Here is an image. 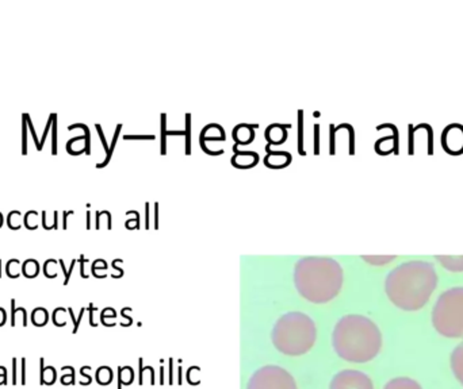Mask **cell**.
<instances>
[{
    "label": "cell",
    "mask_w": 463,
    "mask_h": 389,
    "mask_svg": "<svg viewBox=\"0 0 463 389\" xmlns=\"http://www.w3.org/2000/svg\"><path fill=\"white\" fill-rule=\"evenodd\" d=\"M21 384H26V358L21 359Z\"/></svg>",
    "instance_id": "cell-22"
},
{
    "label": "cell",
    "mask_w": 463,
    "mask_h": 389,
    "mask_svg": "<svg viewBox=\"0 0 463 389\" xmlns=\"http://www.w3.org/2000/svg\"><path fill=\"white\" fill-rule=\"evenodd\" d=\"M256 161H258V154L245 151V153H237L233 158V164L240 168H248V166L255 165Z\"/></svg>",
    "instance_id": "cell-11"
},
{
    "label": "cell",
    "mask_w": 463,
    "mask_h": 389,
    "mask_svg": "<svg viewBox=\"0 0 463 389\" xmlns=\"http://www.w3.org/2000/svg\"><path fill=\"white\" fill-rule=\"evenodd\" d=\"M7 384V369L4 366H0V385Z\"/></svg>",
    "instance_id": "cell-26"
},
{
    "label": "cell",
    "mask_w": 463,
    "mask_h": 389,
    "mask_svg": "<svg viewBox=\"0 0 463 389\" xmlns=\"http://www.w3.org/2000/svg\"><path fill=\"white\" fill-rule=\"evenodd\" d=\"M233 135H234V139L238 144H248V142H251V139L253 137L252 127L245 126V124H240V126H237L234 128Z\"/></svg>",
    "instance_id": "cell-14"
},
{
    "label": "cell",
    "mask_w": 463,
    "mask_h": 389,
    "mask_svg": "<svg viewBox=\"0 0 463 389\" xmlns=\"http://www.w3.org/2000/svg\"><path fill=\"white\" fill-rule=\"evenodd\" d=\"M289 161H290V155L287 154V153H282V151L280 153H269L268 157L265 158L267 165L276 166V168L287 165Z\"/></svg>",
    "instance_id": "cell-15"
},
{
    "label": "cell",
    "mask_w": 463,
    "mask_h": 389,
    "mask_svg": "<svg viewBox=\"0 0 463 389\" xmlns=\"http://www.w3.org/2000/svg\"><path fill=\"white\" fill-rule=\"evenodd\" d=\"M57 115L54 114L53 117V128H52V153L54 155L57 154V120H56Z\"/></svg>",
    "instance_id": "cell-21"
},
{
    "label": "cell",
    "mask_w": 463,
    "mask_h": 389,
    "mask_svg": "<svg viewBox=\"0 0 463 389\" xmlns=\"http://www.w3.org/2000/svg\"><path fill=\"white\" fill-rule=\"evenodd\" d=\"M38 270H39V267H38V262L35 261V260H27V261L23 264V268H22L23 274L29 278L35 277L38 274Z\"/></svg>",
    "instance_id": "cell-17"
},
{
    "label": "cell",
    "mask_w": 463,
    "mask_h": 389,
    "mask_svg": "<svg viewBox=\"0 0 463 389\" xmlns=\"http://www.w3.org/2000/svg\"><path fill=\"white\" fill-rule=\"evenodd\" d=\"M332 346L340 358L348 362L364 363L377 357L382 347L378 326L363 315H345L336 323Z\"/></svg>",
    "instance_id": "cell-2"
},
{
    "label": "cell",
    "mask_w": 463,
    "mask_h": 389,
    "mask_svg": "<svg viewBox=\"0 0 463 389\" xmlns=\"http://www.w3.org/2000/svg\"><path fill=\"white\" fill-rule=\"evenodd\" d=\"M5 319H7V315H5V311L3 308H0V327L1 326H4Z\"/></svg>",
    "instance_id": "cell-28"
},
{
    "label": "cell",
    "mask_w": 463,
    "mask_h": 389,
    "mask_svg": "<svg viewBox=\"0 0 463 389\" xmlns=\"http://www.w3.org/2000/svg\"><path fill=\"white\" fill-rule=\"evenodd\" d=\"M294 284L303 299L314 304L328 303L343 287V269L329 257H305L296 265Z\"/></svg>",
    "instance_id": "cell-3"
},
{
    "label": "cell",
    "mask_w": 463,
    "mask_h": 389,
    "mask_svg": "<svg viewBox=\"0 0 463 389\" xmlns=\"http://www.w3.org/2000/svg\"><path fill=\"white\" fill-rule=\"evenodd\" d=\"M265 135H267V139L271 144H280V142H283V139L286 137L285 127L279 126V124H272V126H269L267 128Z\"/></svg>",
    "instance_id": "cell-12"
},
{
    "label": "cell",
    "mask_w": 463,
    "mask_h": 389,
    "mask_svg": "<svg viewBox=\"0 0 463 389\" xmlns=\"http://www.w3.org/2000/svg\"><path fill=\"white\" fill-rule=\"evenodd\" d=\"M45 358L39 359V384L53 385L57 379V373L53 366H43Z\"/></svg>",
    "instance_id": "cell-10"
},
{
    "label": "cell",
    "mask_w": 463,
    "mask_h": 389,
    "mask_svg": "<svg viewBox=\"0 0 463 389\" xmlns=\"http://www.w3.org/2000/svg\"><path fill=\"white\" fill-rule=\"evenodd\" d=\"M49 320V315L48 311L45 308H35L33 311L32 314V322L33 325L37 326V327H43V326H46Z\"/></svg>",
    "instance_id": "cell-16"
},
{
    "label": "cell",
    "mask_w": 463,
    "mask_h": 389,
    "mask_svg": "<svg viewBox=\"0 0 463 389\" xmlns=\"http://www.w3.org/2000/svg\"><path fill=\"white\" fill-rule=\"evenodd\" d=\"M247 389H298L296 380L286 369L267 365L258 369L248 381Z\"/></svg>",
    "instance_id": "cell-6"
},
{
    "label": "cell",
    "mask_w": 463,
    "mask_h": 389,
    "mask_svg": "<svg viewBox=\"0 0 463 389\" xmlns=\"http://www.w3.org/2000/svg\"><path fill=\"white\" fill-rule=\"evenodd\" d=\"M442 262L443 267H446L451 272H462L463 270V256L462 257H437Z\"/></svg>",
    "instance_id": "cell-13"
},
{
    "label": "cell",
    "mask_w": 463,
    "mask_h": 389,
    "mask_svg": "<svg viewBox=\"0 0 463 389\" xmlns=\"http://www.w3.org/2000/svg\"><path fill=\"white\" fill-rule=\"evenodd\" d=\"M437 285V274L432 264L410 261L389 273L385 291L389 300L404 311H419L431 298Z\"/></svg>",
    "instance_id": "cell-1"
},
{
    "label": "cell",
    "mask_w": 463,
    "mask_h": 389,
    "mask_svg": "<svg viewBox=\"0 0 463 389\" xmlns=\"http://www.w3.org/2000/svg\"><path fill=\"white\" fill-rule=\"evenodd\" d=\"M64 314H65V309L64 308H56L53 312V323L57 327H63V326L66 325V322L64 319Z\"/></svg>",
    "instance_id": "cell-20"
},
{
    "label": "cell",
    "mask_w": 463,
    "mask_h": 389,
    "mask_svg": "<svg viewBox=\"0 0 463 389\" xmlns=\"http://www.w3.org/2000/svg\"><path fill=\"white\" fill-rule=\"evenodd\" d=\"M15 315H16L15 300L12 299V300H11V326H12V327L15 326Z\"/></svg>",
    "instance_id": "cell-25"
},
{
    "label": "cell",
    "mask_w": 463,
    "mask_h": 389,
    "mask_svg": "<svg viewBox=\"0 0 463 389\" xmlns=\"http://www.w3.org/2000/svg\"><path fill=\"white\" fill-rule=\"evenodd\" d=\"M68 312H69V315H70V316H72V320H73V326H75V327H73V334H75L76 331H77V329H79V323H80L81 314L84 312V309H81V314H80V316L77 318V319H76V318H75V315H73V311H72V309H70V308L68 309Z\"/></svg>",
    "instance_id": "cell-23"
},
{
    "label": "cell",
    "mask_w": 463,
    "mask_h": 389,
    "mask_svg": "<svg viewBox=\"0 0 463 389\" xmlns=\"http://www.w3.org/2000/svg\"><path fill=\"white\" fill-rule=\"evenodd\" d=\"M383 389H423L421 385L409 377H397L389 381Z\"/></svg>",
    "instance_id": "cell-9"
},
{
    "label": "cell",
    "mask_w": 463,
    "mask_h": 389,
    "mask_svg": "<svg viewBox=\"0 0 463 389\" xmlns=\"http://www.w3.org/2000/svg\"><path fill=\"white\" fill-rule=\"evenodd\" d=\"M16 312L22 315V326H23V327H26V326H27L26 309H25V308H16Z\"/></svg>",
    "instance_id": "cell-27"
},
{
    "label": "cell",
    "mask_w": 463,
    "mask_h": 389,
    "mask_svg": "<svg viewBox=\"0 0 463 389\" xmlns=\"http://www.w3.org/2000/svg\"><path fill=\"white\" fill-rule=\"evenodd\" d=\"M317 338L316 325L307 315L302 312H289L276 320L271 341L276 350L289 357H299L306 354Z\"/></svg>",
    "instance_id": "cell-4"
},
{
    "label": "cell",
    "mask_w": 463,
    "mask_h": 389,
    "mask_svg": "<svg viewBox=\"0 0 463 389\" xmlns=\"http://www.w3.org/2000/svg\"><path fill=\"white\" fill-rule=\"evenodd\" d=\"M97 380L100 384H108L111 381V370L108 368H100L97 372Z\"/></svg>",
    "instance_id": "cell-19"
},
{
    "label": "cell",
    "mask_w": 463,
    "mask_h": 389,
    "mask_svg": "<svg viewBox=\"0 0 463 389\" xmlns=\"http://www.w3.org/2000/svg\"><path fill=\"white\" fill-rule=\"evenodd\" d=\"M18 365V359L16 358H12V379H11V383L12 385L18 384V376H16V366Z\"/></svg>",
    "instance_id": "cell-24"
},
{
    "label": "cell",
    "mask_w": 463,
    "mask_h": 389,
    "mask_svg": "<svg viewBox=\"0 0 463 389\" xmlns=\"http://www.w3.org/2000/svg\"><path fill=\"white\" fill-rule=\"evenodd\" d=\"M432 325L444 338H463V287L450 288L439 296Z\"/></svg>",
    "instance_id": "cell-5"
},
{
    "label": "cell",
    "mask_w": 463,
    "mask_h": 389,
    "mask_svg": "<svg viewBox=\"0 0 463 389\" xmlns=\"http://www.w3.org/2000/svg\"><path fill=\"white\" fill-rule=\"evenodd\" d=\"M450 363H451V370L455 379L463 385V341L451 353Z\"/></svg>",
    "instance_id": "cell-8"
},
{
    "label": "cell",
    "mask_w": 463,
    "mask_h": 389,
    "mask_svg": "<svg viewBox=\"0 0 463 389\" xmlns=\"http://www.w3.org/2000/svg\"><path fill=\"white\" fill-rule=\"evenodd\" d=\"M63 377H61V383L64 385H69L75 383V370L72 366H63Z\"/></svg>",
    "instance_id": "cell-18"
},
{
    "label": "cell",
    "mask_w": 463,
    "mask_h": 389,
    "mask_svg": "<svg viewBox=\"0 0 463 389\" xmlns=\"http://www.w3.org/2000/svg\"><path fill=\"white\" fill-rule=\"evenodd\" d=\"M329 389H374V384L371 379L361 370L345 369L334 374Z\"/></svg>",
    "instance_id": "cell-7"
}]
</instances>
